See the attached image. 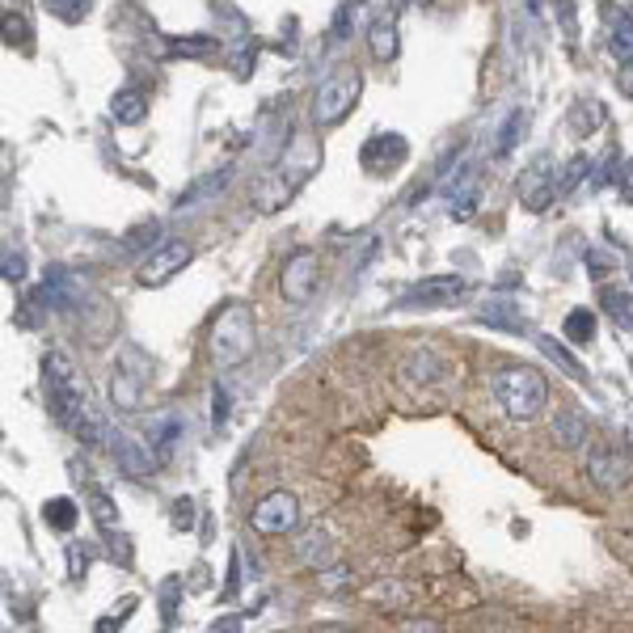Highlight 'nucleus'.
<instances>
[{"label": "nucleus", "mask_w": 633, "mask_h": 633, "mask_svg": "<svg viewBox=\"0 0 633 633\" xmlns=\"http://www.w3.org/2000/svg\"><path fill=\"white\" fill-rule=\"evenodd\" d=\"M321 169V148H317V139L308 136V132H296L292 144L283 148V157H279L275 166L267 169V178L258 182V191H253V207L262 212V216H275L283 212L301 186Z\"/></svg>", "instance_id": "1"}, {"label": "nucleus", "mask_w": 633, "mask_h": 633, "mask_svg": "<svg viewBox=\"0 0 633 633\" xmlns=\"http://www.w3.org/2000/svg\"><path fill=\"white\" fill-rule=\"evenodd\" d=\"M495 397L498 406L507 410V418L536 422V418L545 414V406H550V381H545V372H536V368L511 363V368L495 372Z\"/></svg>", "instance_id": "2"}, {"label": "nucleus", "mask_w": 633, "mask_h": 633, "mask_svg": "<svg viewBox=\"0 0 633 633\" xmlns=\"http://www.w3.org/2000/svg\"><path fill=\"white\" fill-rule=\"evenodd\" d=\"M43 376H47V406L56 414V422L64 431H72V427L81 422V414L93 410L81 376H77V368H72V359L64 355V351H52V355L43 359Z\"/></svg>", "instance_id": "3"}, {"label": "nucleus", "mask_w": 633, "mask_h": 633, "mask_svg": "<svg viewBox=\"0 0 633 633\" xmlns=\"http://www.w3.org/2000/svg\"><path fill=\"white\" fill-rule=\"evenodd\" d=\"M212 363L216 368H237L253 355V313L246 304H224L221 317L212 321Z\"/></svg>", "instance_id": "4"}, {"label": "nucleus", "mask_w": 633, "mask_h": 633, "mask_svg": "<svg viewBox=\"0 0 633 633\" xmlns=\"http://www.w3.org/2000/svg\"><path fill=\"white\" fill-rule=\"evenodd\" d=\"M359 93H363V77L359 72H338L317 89L313 98V123L317 127H338L347 114L355 111Z\"/></svg>", "instance_id": "5"}, {"label": "nucleus", "mask_w": 633, "mask_h": 633, "mask_svg": "<svg viewBox=\"0 0 633 633\" xmlns=\"http://www.w3.org/2000/svg\"><path fill=\"white\" fill-rule=\"evenodd\" d=\"M152 381V363L144 359V351H123L118 363H114V381H111V397L118 414H136L139 402H144V388Z\"/></svg>", "instance_id": "6"}, {"label": "nucleus", "mask_w": 633, "mask_h": 633, "mask_svg": "<svg viewBox=\"0 0 633 633\" xmlns=\"http://www.w3.org/2000/svg\"><path fill=\"white\" fill-rule=\"evenodd\" d=\"M249 523H253V532H262V536H287V532L301 528V502H296L292 490H271V495L249 511Z\"/></svg>", "instance_id": "7"}, {"label": "nucleus", "mask_w": 633, "mask_h": 633, "mask_svg": "<svg viewBox=\"0 0 633 633\" xmlns=\"http://www.w3.org/2000/svg\"><path fill=\"white\" fill-rule=\"evenodd\" d=\"M468 296V279L461 275H431L422 283H414L410 292L397 301L402 313H414V308H452L456 301Z\"/></svg>", "instance_id": "8"}, {"label": "nucleus", "mask_w": 633, "mask_h": 633, "mask_svg": "<svg viewBox=\"0 0 633 633\" xmlns=\"http://www.w3.org/2000/svg\"><path fill=\"white\" fill-rule=\"evenodd\" d=\"M562 194V182H557V161L553 157H536L532 166L520 173V203L523 212H550L553 199Z\"/></svg>", "instance_id": "9"}, {"label": "nucleus", "mask_w": 633, "mask_h": 633, "mask_svg": "<svg viewBox=\"0 0 633 633\" xmlns=\"http://www.w3.org/2000/svg\"><path fill=\"white\" fill-rule=\"evenodd\" d=\"M317 283H321V258H317V249H296V253L283 262V279H279L287 304H308L317 296Z\"/></svg>", "instance_id": "10"}, {"label": "nucleus", "mask_w": 633, "mask_h": 633, "mask_svg": "<svg viewBox=\"0 0 633 633\" xmlns=\"http://www.w3.org/2000/svg\"><path fill=\"white\" fill-rule=\"evenodd\" d=\"M194 262V246L191 241H166L148 253V262L139 267V287H166L169 279H178L186 267Z\"/></svg>", "instance_id": "11"}, {"label": "nucleus", "mask_w": 633, "mask_h": 633, "mask_svg": "<svg viewBox=\"0 0 633 633\" xmlns=\"http://www.w3.org/2000/svg\"><path fill=\"white\" fill-rule=\"evenodd\" d=\"M587 477L604 495H617V490H625L633 482V456L621 452V448H596L591 461H587Z\"/></svg>", "instance_id": "12"}, {"label": "nucleus", "mask_w": 633, "mask_h": 633, "mask_svg": "<svg viewBox=\"0 0 633 633\" xmlns=\"http://www.w3.org/2000/svg\"><path fill=\"white\" fill-rule=\"evenodd\" d=\"M406 157H410V144H406V136H397V132L372 136L359 148V166H363V173H372V178H388L393 169L406 166Z\"/></svg>", "instance_id": "13"}, {"label": "nucleus", "mask_w": 633, "mask_h": 633, "mask_svg": "<svg viewBox=\"0 0 633 633\" xmlns=\"http://www.w3.org/2000/svg\"><path fill=\"white\" fill-rule=\"evenodd\" d=\"M111 452H114V461H118V468H123L127 477H148L152 468L161 465V461H157V452H152V448H144L139 440H132V436H114Z\"/></svg>", "instance_id": "14"}, {"label": "nucleus", "mask_w": 633, "mask_h": 633, "mask_svg": "<svg viewBox=\"0 0 633 633\" xmlns=\"http://www.w3.org/2000/svg\"><path fill=\"white\" fill-rule=\"evenodd\" d=\"M448 194H452V221H473L477 199H482V178H477V169L473 166L461 169L456 182H448Z\"/></svg>", "instance_id": "15"}, {"label": "nucleus", "mask_w": 633, "mask_h": 633, "mask_svg": "<svg viewBox=\"0 0 633 633\" xmlns=\"http://www.w3.org/2000/svg\"><path fill=\"white\" fill-rule=\"evenodd\" d=\"M111 114L114 123L136 127V123H144V114H148V93H144V89H118L111 102Z\"/></svg>", "instance_id": "16"}, {"label": "nucleus", "mask_w": 633, "mask_h": 633, "mask_svg": "<svg viewBox=\"0 0 633 633\" xmlns=\"http://www.w3.org/2000/svg\"><path fill=\"white\" fill-rule=\"evenodd\" d=\"M178 436H182V422H178L173 414H157V418L148 422V448L157 452V461H169V452H173Z\"/></svg>", "instance_id": "17"}, {"label": "nucleus", "mask_w": 633, "mask_h": 633, "mask_svg": "<svg viewBox=\"0 0 633 633\" xmlns=\"http://www.w3.org/2000/svg\"><path fill=\"white\" fill-rule=\"evenodd\" d=\"M368 52L376 64H388V59H397V22L393 18H376L372 30H368Z\"/></svg>", "instance_id": "18"}, {"label": "nucleus", "mask_w": 633, "mask_h": 633, "mask_svg": "<svg viewBox=\"0 0 633 633\" xmlns=\"http://www.w3.org/2000/svg\"><path fill=\"white\" fill-rule=\"evenodd\" d=\"M523 132H528V111L516 106V111L507 114V123L498 127V136H495V157H498V161H507V157L520 148Z\"/></svg>", "instance_id": "19"}, {"label": "nucleus", "mask_w": 633, "mask_h": 633, "mask_svg": "<svg viewBox=\"0 0 633 633\" xmlns=\"http://www.w3.org/2000/svg\"><path fill=\"white\" fill-rule=\"evenodd\" d=\"M296 553H301V562H308V566H317V570H326L334 562L330 553V536L321 532V528H308L301 541H296Z\"/></svg>", "instance_id": "20"}, {"label": "nucleus", "mask_w": 633, "mask_h": 633, "mask_svg": "<svg viewBox=\"0 0 633 633\" xmlns=\"http://www.w3.org/2000/svg\"><path fill=\"white\" fill-rule=\"evenodd\" d=\"M553 440L557 448H583L587 443V422H583V414L575 410H562L553 418Z\"/></svg>", "instance_id": "21"}, {"label": "nucleus", "mask_w": 633, "mask_h": 633, "mask_svg": "<svg viewBox=\"0 0 633 633\" xmlns=\"http://www.w3.org/2000/svg\"><path fill=\"white\" fill-rule=\"evenodd\" d=\"M600 308H604L621 330H633V292H625V287H604V292H600Z\"/></svg>", "instance_id": "22"}, {"label": "nucleus", "mask_w": 633, "mask_h": 633, "mask_svg": "<svg viewBox=\"0 0 633 633\" xmlns=\"http://www.w3.org/2000/svg\"><path fill=\"white\" fill-rule=\"evenodd\" d=\"M363 22H368V4H363V0H347V4H338V9H334L330 34H334V38H351Z\"/></svg>", "instance_id": "23"}, {"label": "nucleus", "mask_w": 633, "mask_h": 633, "mask_svg": "<svg viewBox=\"0 0 633 633\" xmlns=\"http://www.w3.org/2000/svg\"><path fill=\"white\" fill-rule=\"evenodd\" d=\"M608 47H612V56L621 59H633V13H617L612 18V34H608Z\"/></svg>", "instance_id": "24"}, {"label": "nucleus", "mask_w": 633, "mask_h": 633, "mask_svg": "<svg viewBox=\"0 0 633 633\" xmlns=\"http://www.w3.org/2000/svg\"><path fill=\"white\" fill-rule=\"evenodd\" d=\"M443 363L427 347H418V351H410L406 355V381H440Z\"/></svg>", "instance_id": "25"}, {"label": "nucleus", "mask_w": 633, "mask_h": 633, "mask_svg": "<svg viewBox=\"0 0 633 633\" xmlns=\"http://www.w3.org/2000/svg\"><path fill=\"white\" fill-rule=\"evenodd\" d=\"M562 334H566L575 347H591V338H596V313H591V308H575V313L566 317Z\"/></svg>", "instance_id": "26"}, {"label": "nucleus", "mask_w": 633, "mask_h": 633, "mask_svg": "<svg viewBox=\"0 0 633 633\" xmlns=\"http://www.w3.org/2000/svg\"><path fill=\"white\" fill-rule=\"evenodd\" d=\"M228 178H233V169H221V173H207L199 186H191V191L178 199V212H186V207H194L199 199H212V194H221L224 186H228Z\"/></svg>", "instance_id": "27"}, {"label": "nucleus", "mask_w": 633, "mask_h": 633, "mask_svg": "<svg viewBox=\"0 0 633 633\" xmlns=\"http://www.w3.org/2000/svg\"><path fill=\"white\" fill-rule=\"evenodd\" d=\"M43 520L52 523L56 532H68V528H77L81 511H77V502H72V498H47V507H43Z\"/></svg>", "instance_id": "28"}, {"label": "nucleus", "mask_w": 633, "mask_h": 633, "mask_svg": "<svg viewBox=\"0 0 633 633\" xmlns=\"http://www.w3.org/2000/svg\"><path fill=\"white\" fill-rule=\"evenodd\" d=\"M157 237H161V224L157 221H144V224H136L118 246H123V253L127 258H136V253H144V249H152L157 246Z\"/></svg>", "instance_id": "29"}, {"label": "nucleus", "mask_w": 633, "mask_h": 633, "mask_svg": "<svg viewBox=\"0 0 633 633\" xmlns=\"http://www.w3.org/2000/svg\"><path fill=\"white\" fill-rule=\"evenodd\" d=\"M43 9H47L52 18H59V22L77 26V22H84V18L93 13V0H43Z\"/></svg>", "instance_id": "30"}, {"label": "nucleus", "mask_w": 633, "mask_h": 633, "mask_svg": "<svg viewBox=\"0 0 633 633\" xmlns=\"http://www.w3.org/2000/svg\"><path fill=\"white\" fill-rule=\"evenodd\" d=\"M169 43H173V47H169L173 56H191V59L216 56V47H221V43H216L212 34H191V38H169Z\"/></svg>", "instance_id": "31"}, {"label": "nucleus", "mask_w": 633, "mask_h": 633, "mask_svg": "<svg viewBox=\"0 0 633 633\" xmlns=\"http://www.w3.org/2000/svg\"><path fill=\"white\" fill-rule=\"evenodd\" d=\"M541 351H545V355H550L553 363L562 368V372H570L575 381H583V363H578V359L570 355L566 347H557V338H550V334H545V338H541Z\"/></svg>", "instance_id": "32"}, {"label": "nucleus", "mask_w": 633, "mask_h": 633, "mask_svg": "<svg viewBox=\"0 0 633 633\" xmlns=\"http://www.w3.org/2000/svg\"><path fill=\"white\" fill-rule=\"evenodd\" d=\"M89 566H93V545L72 541V545H68V578H72V583H81V578L89 575Z\"/></svg>", "instance_id": "33"}, {"label": "nucleus", "mask_w": 633, "mask_h": 633, "mask_svg": "<svg viewBox=\"0 0 633 633\" xmlns=\"http://www.w3.org/2000/svg\"><path fill=\"white\" fill-rule=\"evenodd\" d=\"M4 47H30V26L18 9H4Z\"/></svg>", "instance_id": "34"}, {"label": "nucleus", "mask_w": 633, "mask_h": 633, "mask_svg": "<svg viewBox=\"0 0 633 633\" xmlns=\"http://www.w3.org/2000/svg\"><path fill=\"white\" fill-rule=\"evenodd\" d=\"M89 511H93V520H98V528H102V532H106V536H114V516H118V511H114V502L106 495H102V490H93V495H89Z\"/></svg>", "instance_id": "35"}, {"label": "nucleus", "mask_w": 633, "mask_h": 633, "mask_svg": "<svg viewBox=\"0 0 633 633\" xmlns=\"http://www.w3.org/2000/svg\"><path fill=\"white\" fill-rule=\"evenodd\" d=\"M600 123H604V106H600V102H583V106H578V114L570 118L575 136H587V132H596Z\"/></svg>", "instance_id": "36"}, {"label": "nucleus", "mask_w": 633, "mask_h": 633, "mask_svg": "<svg viewBox=\"0 0 633 633\" xmlns=\"http://www.w3.org/2000/svg\"><path fill=\"white\" fill-rule=\"evenodd\" d=\"M173 528L178 532H191L194 528V498H178L173 502Z\"/></svg>", "instance_id": "37"}, {"label": "nucleus", "mask_w": 633, "mask_h": 633, "mask_svg": "<svg viewBox=\"0 0 633 633\" xmlns=\"http://www.w3.org/2000/svg\"><path fill=\"white\" fill-rule=\"evenodd\" d=\"M22 279H26V262H22V253L4 249V283H22Z\"/></svg>", "instance_id": "38"}, {"label": "nucleus", "mask_w": 633, "mask_h": 633, "mask_svg": "<svg viewBox=\"0 0 633 633\" xmlns=\"http://www.w3.org/2000/svg\"><path fill=\"white\" fill-rule=\"evenodd\" d=\"M224 422H228V393L216 385V388H212V427L221 431Z\"/></svg>", "instance_id": "39"}, {"label": "nucleus", "mask_w": 633, "mask_h": 633, "mask_svg": "<svg viewBox=\"0 0 633 633\" xmlns=\"http://www.w3.org/2000/svg\"><path fill=\"white\" fill-rule=\"evenodd\" d=\"M178 591H182V583H178V578H166V587H161V608H166V621H173V612H178Z\"/></svg>", "instance_id": "40"}, {"label": "nucleus", "mask_w": 633, "mask_h": 633, "mask_svg": "<svg viewBox=\"0 0 633 633\" xmlns=\"http://www.w3.org/2000/svg\"><path fill=\"white\" fill-rule=\"evenodd\" d=\"M351 578H355L351 570H330V566H326V570H321V587H326V591H342Z\"/></svg>", "instance_id": "41"}, {"label": "nucleus", "mask_w": 633, "mask_h": 633, "mask_svg": "<svg viewBox=\"0 0 633 633\" xmlns=\"http://www.w3.org/2000/svg\"><path fill=\"white\" fill-rule=\"evenodd\" d=\"M617 84H621V93H625V98H633V59L621 64V77H617Z\"/></svg>", "instance_id": "42"}, {"label": "nucleus", "mask_w": 633, "mask_h": 633, "mask_svg": "<svg viewBox=\"0 0 633 633\" xmlns=\"http://www.w3.org/2000/svg\"><path fill=\"white\" fill-rule=\"evenodd\" d=\"M621 199L633 203V161H625V169H621Z\"/></svg>", "instance_id": "43"}, {"label": "nucleus", "mask_w": 633, "mask_h": 633, "mask_svg": "<svg viewBox=\"0 0 633 633\" xmlns=\"http://www.w3.org/2000/svg\"><path fill=\"white\" fill-rule=\"evenodd\" d=\"M528 4H532V9H536V4H541V0H528Z\"/></svg>", "instance_id": "44"}]
</instances>
